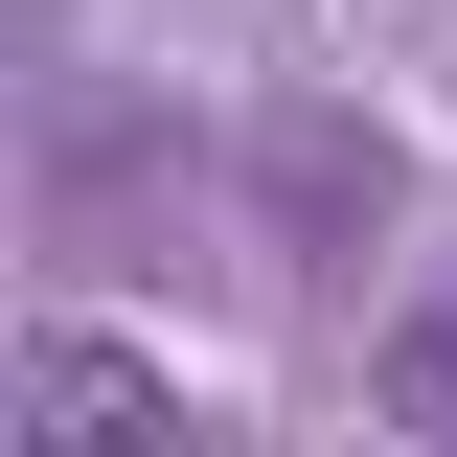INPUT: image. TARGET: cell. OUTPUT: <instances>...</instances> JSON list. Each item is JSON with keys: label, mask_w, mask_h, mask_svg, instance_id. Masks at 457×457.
I'll list each match as a JSON object with an SVG mask.
<instances>
[{"label": "cell", "mask_w": 457, "mask_h": 457, "mask_svg": "<svg viewBox=\"0 0 457 457\" xmlns=\"http://www.w3.org/2000/svg\"><path fill=\"white\" fill-rule=\"evenodd\" d=\"M23 457H206V389L114 320H23Z\"/></svg>", "instance_id": "6da1fadb"}, {"label": "cell", "mask_w": 457, "mask_h": 457, "mask_svg": "<svg viewBox=\"0 0 457 457\" xmlns=\"http://www.w3.org/2000/svg\"><path fill=\"white\" fill-rule=\"evenodd\" d=\"M252 183H275V228H297V252L389 228V137H343V114H275V137H252Z\"/></svg>", "instance_id": "7a4b0ae2"}, {"label": "cell", "mask_w": 457, "mask_h": 457, "mask_svg": "<svg viewBox=\"0 0 457 457\" xmlns=\"http://www.w3.org/2000/svg\"><path fill=\"white\" fill-rule=\"evenodd\" d=\"M366 411L457 457V275H435V297H389V343H366Z\"/></svg>", "instance_id": "3957f363"}]
</instances>
